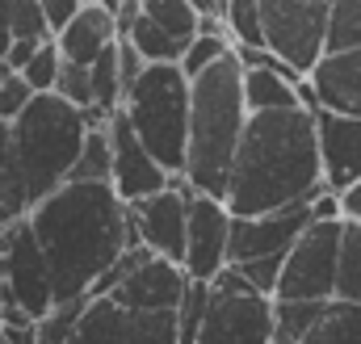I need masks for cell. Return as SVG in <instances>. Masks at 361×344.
I'll return each mask as SVG.
<instances>
[{
	"label": "cell",
	"mask_w": 361,
	"mask_h": 344,
	"mask_svg": "<svg viewBox=\"0 0 361 344\" xmlns=\"http://www.w3.org/2000/svg\"><path fill=\"white\" fill-rule=\"evenodd\" d=\"M89 130V113L72 109L55 92L30 97V105L8 126V152H13V172H17L25 210H34L38 202H47L55 189L68 185Z\"/></svg>",
	"instance_id": "4"
},
{
	"label": "cell",
	"mask_w": 361,
	"mask_h": 344,
	"mask_svg": "<svg viewBox=\"0 0 361 344\" xmlns=\"http://www.w3.org/2000/svg\"><path fill=\"white\" fill-rule=\"evenodd\" d=\"M336 298L361 307V227L357 223H345V235H341V273H336Z\"/></svg>",
	"instance_id": "23"
},
{
	"label": "cell",
	"mask_w": 361,
	"mask_h": 344,
	"mask_svg": "<svg viewBox=\"0 0 361 344\" xmlns=\"http://www.w3.org/2000/svg\"><path fill=\"white\" fill-rule=\"evenodd\" d=\"M227 240H231V210L219 197H189V223H185V260L180 273L189 281H214L227 269Z\"/></svg>",
	"instance_id": "16"
},
{
	"label": "cell",
	"mask_w": 361,
	"mask_h": 344,
	"mask_svg": "<svg viewBox=\"0 0 361 344\" xmlns=\"http://www.w3.org/2000/svg\"><path fill=\"white\" fill-rule=\"evenodd\" d=\"M361 51V0H341L328 8V55Z\"/></svg>",
	"instance_id": "25"
},
{
	"label": "cell",
	"mask_w": 361,
	"mask_h": 344,
	"mask_svg": "<svg viewBox=\"0 0 361 344\" xmlns=\"http://www.w3.org/2000/svg\"><path fill=\"white\" fill-rule=\"evenodd\" d=\"M55 97L68 101L72 109L89 113L92 118V85H89V68H76V63H63L59 68V80H55Z\"/></svg>",
	"instance_id": "30"
},
{
	"label": "cell",
	"mask_w": 361,
	"mask_h": 344,
	"mask_svg": "<svg viewBox=\"0 0 361 344\" xmlns=\"http://www.w3.org/2000/svg\"><path fill=\"white\" fill-rule=\"evenodd\" d=\"M143 17H147L156 30H164L180 51H185V47L197 38V30H202L193 0H147V4H143Z\"/></svg>",
	"instance_id": "21"
},
{
	"label": "cell",
	"mask_w": 361,
	"mask_h": 344,
	"mask_svg": "<svg viewBox=\"0 0 361 344\" xmlns=\"http://www.w3.org/2000/svg\"><path fill=\"white\" fill-rule=\"evenodd\" d=\"M324 193L319 147H315V113H248L240 152L231 160L223 206L231 219H257L298 202H315Z\"/></svg>",
	"instance_id": "2"
},
{
	"label": "cell",
	"mask_w": 361,
	"mask_h": 344,
	"mask_svg": "<svg viewBox=\"0 0 361 344\" xmlns=\"http://www.w3.org/2000/svg\"><path fill=\"white\" fill-rule=\"evenodd\" d=\"M341 235H345L341 206L332 193H319L311 227L294 240V248L281 260L273 302H332L341 273Z\"/></svg>",
	"instance_id": "6"
},
{
	"label": "cell",
	"mask_w": 361,
	"mask_h": 344,
	"mask_svg": "<svg viewBox=\"0 0 361 344\" xmlns=\"http://www.w3.org/2000/svg\"><path fill=\"white\" fill-rule=\"evenodd\" d=\"M0 273H4L8 307L21 311L30 324H38V319L55 307L47 260H42V252H38V244H34L25 219L0 231Z\"/></svg>",
	"instance_id": "11"
},
{
	"label": "cell",
	"mask_w": 361,
	"mask_h": 344,
	"mask_svg": "<svg viewBox=\"0 0 361 344\" xmlns=\"http://www.w3.org/2000/svg\"><path fill=\"white\" fill-rule=\"evenodd\" d=\"M244 126H248L244 63L231 51L210 72L189 80V143H185V172H180L189 193L223 202Z\"/></svg>",
	"instance_id": "3"
},
{
	"label": "cell",
	"mask_w": 361,
	"mask_h": 344,
	"mask_svg": "<svg viewBox=\"0 0 361 344\" xmlns=\"http://www.w3.org/2000/svg\"><path fill=\"white\" fill-rule=\"evenodd\" d=\"M307 92H311L315 109L361 122V51L324 55L315 63V72L307 76Z\"/></svg>",
	"instance_id": "18"
},
{
	"label": "cell",
	"mask_w": 361,
	"mask_h": 344,
	"mask_svg": "<svg viewBox=\"0 0 361 344\" xmlns=\"http://www.w3.org/2000/svg\"><path fill=\"white\" fill-rule=\"evenodd\" d=\"M0 307H8V294H4V273H0Z\"/></svg>",
	"instance_id": "34"
},
{
	"label": "cell",
	"mask_w": 361,
	"mask_h": 344,
	"mask_svg": "<svg viewBox=\"0 0 361 344\" xmlns=\"http://www.w3.org/2000/svg\"><path fill=\"white\" fill-rule=\"evenodd\" d=\"M0 344H8V336H4V332H0Z\"/></svg>",
	"instance_id": "36"
},
{
	"label": "cell",
	"mask_w": 361,
	"mask_h": 344,
	"mask_svg": "<svg viewBox=\"0 0 361 344\" xmlns=\"http://www.w3.org/2000/svg\"><path fill=\"white\" fill-rule=\"evenodd\" d=\"M59 68H63V59H59V47H55V38H51V42H42V47L30 55V63H25L17 76L25 80V88H30L34 97H42V92H55Z\"/></svg>",
	"instance_id": "28"
},
{
	"label": "cell",
	"mask_w": 361,
	"mask_h": 344,
	"mask_svg": "<svg viewBox=\"0 0 361 344\" xmlns=\"http://www.w3.org/2000/svg\"><path fill=\"white\" fill-rule=\"evenodd\" d=\"M89 298L85 302H63V307H51L38 324H34V344H72V332L85 315Z\"/></svg>",
	"instance_id": "27"
},
{
	"label": "cell",
	"mask_w": 361,
	"mask_h": 344,
	"mask_svg": "<svg viewBox=\"0 0 361 344\" xmlns=\"http://www.w3.org/2000/svg\"><path fill=\"white\" fill-rule=\"evenodd\" d=\"M336 206H341V219H345V223H357L361 227V185H353L349 193H341Z\"/></svg>",
	"instance_id": "33"
},
{
	"label": "cell",
	"mask_w": 361,
	"mask_h": 344,
	"mask_svg": "<svg viewBox=\"0 0 361 344\" xmlns=\"http://www.w3.org/2000/svg\"><path fill=\"white\" fill-rule=\"evenodd\" d=\"M189 189H185V180H173L164 193H156V197H143V202H135V206H126V214H130V227H135V235H139V248H147L152 257L169 260V264H177L185 260V223H189Z\"/></svg>",
	"instance_id": "15"
},
{
	"label": "cell",
	"mask_w": 361,
	"mask_h": 344,
	"mask_svg": "<svg viewBox=\"0 0 361 344\" xmlns=\"http://www.w3.org/2000/svg\"><path fill=\"white\" fill-rule=\"evenodd\" d=\"M231 55V38H227V25H202L197 30V38L185 47V55H180V72H185V80H197L202 72H210L219 59H227Z\"/></svg>",
	"instance_id": "22"
},
{
	"label": "cell",
	"mask_w": 361,
	"mask_h": 344,
	"mask_svg": "<svg viewBox=\"0 0 361 344\" xmlns=\"http://www.w3.org/2000/svg\"><path fill=\"white\" fill-rule=\"evenodd\" d=\"M38 4H42V17H47L51 38H59V34L72 25V17L80 13V0H38Z\"/></svg>",
	"instance_id": "32"
},
{
	"label": "cell",
	"mask_w": 361,
	"mask_h": 344,
	"mask_svg": "<svg viewBox=\"0 0 361 344\" xmlns=\"http://www.w3.org/2000/svg\"><path fill=\"white\" fill-rule=\"evenodd\" d=\"M311 219H315V202H298L273 214H257V219H231L227 269H235L252 290L273 298L281 260L294 248V240L311 227Z\"/></svg>",
	"instance_id": "7"
},
{
	"label": "cell",
	"mask_w": 361,
	"mask_h": 344,
	"mask_svg": "<svg viewBox=\"0 0 361 344\" xmlns=\"http://www.w3.org/2000/svg\"><path fill=\"white\" fill-rule=\"evenodd\" d=\"M265 55L298 85L328 55V0H257Z\"/></svg>",
	"instance_id": "8"
},
{
	"label": "cell",
	"mask_w": 361,
	"mask_h": 344,
	"mask_svg": "<svg viewBox=\"0 0 361 344\" xmlns=\"http://www.w3.org/2000/svg\"><path fill=\"white\" fill-rule=\"evenodd\" d=\"M105 135H109V189L118 193L122 206L156 197V193H164L173 185V176L143 152V143L135 139V130H130L122 109L105 122Z\"/></svg>",
	"instance_id": "14"
},
{
	"label": "cell",
	"mask_w": 361,
	"mask_h": 344,
	"mask_svg": "<svg viewBox=\"0 0 361 344\" xmlns=\"http://www.w3.org/2000/svg\"><path fill=\"white\" fill-rule=\"evenodd\" d=\"M206 298H210V285L206 281H185V298H180V307H177L180 344L197 340V328H202V315H206Z\"/></svg>",
	"instance_id": "29"
},
{
	"label": "cell",
	"mask_w": 361,
	"mask_h": 344,
	"mask_svg": "<svg viewBox=\"0 0 361 344\" xmlns=\"http://www.w3.org/2000/svg\"><path fill=\"white\" fill-rule=\"evenodd\" d=\"M30 97H34V92L25 88L21 76H13L8 68H0V122H4V126L17 122V113L30 105Z\"/></svg>",
	"instance_id": "31"
},
{
	"label": "cell",
	"mask_w": 361,
	"mask_h": 344,
	"mask_svg": "<svg viewBox=\"0 0 361 344\" xmlns=\"http://www.w3.org/2000/svg\"><path fill=\"white\" fill-rule=\"evenodd\" d=\"M315 147H319V172L324 193L341 197L361 185V122L315 109Z\"/></svg>",
	"instance_id": "17"
},
{
	"label": "cell",
	"mask_w": 361,
	"mask_h": 344,
	"mask_svg": "<svg viewBox=\"0 0 361 344\" xmlns=\"http://www.w3.org/2000/svg\"><path fill=\"white\" fill-rule=\"evenodd\" d=\"M0 332H4V307H0Z\"/></svg>",
	"instance_id": "35"
},
{
	"label": "cell",
	"mask_w": 361,
	"mask_h": 344,
	"mask_svg": "<svg viewBox=\"0 0 361 344\" xmlns=\"http://www.w3.org/2000/svg\"><path fill=\"white\" fill-rule=\"evenodd\" d=\"M72 344H180L177 315L126 311L109 298H89Z\"/></svg>",
	"instance_id": "13"
},
{
	"label": "cell",
	"mask_w": 361,
	"mask_h": 344,
	"mask_svg": "<svg viewBox=\"0 0 361 344\" xmlns=\"http://www.w3.org/2000/svg\"><path fill=\"white\" fill-rule=\"evenodd\" d=\"M273 344H361V307L273 302Z\"/></svg>",
	"instance_id": "12"
},
{
	"label": "cell",
	"mask_w": 361,
	"mask_h": 344,
	"mask_svg": "<svg viewBox=\"0 0 361 344\" xmlns=\"http://www.w3.org/2000/svg\"><path fill=\"white\" fill-rule=\"evenodd\" d=\"M114 42H118V25H114V13H109L105 0L80 4V13L72 17V25L55 38L59 59L63 63H76V68H92Z\"/></svg>",
	"instance_id": "19"
},
{
	"label": "cell",
	"mask_w": 361,
	"mask_h": 344,
	"mask_svg": "<svg viewBox=\"0 0 361 344\" xmlns=\"http://www.w3.org/2000/svg\"><path fill=\"white\" fill-rule=\"evenodd\" d=\"M135 139L143 143V152L180 180L185 172V143H189V80L177 63H160V68H143L139 85L130 88L126 105H122Z\"/></svg>",
	"instance_id": "5"
},
{
	"label": "cell",
	"mask_w": 361,
	"mask_h": 344,
	"mask_svg": "<svg viewBox=\"0 0 361 344\" xmlns=\"http://www.w3.org/2000/svg\"><path fill=\"white\" fill-rule=\"evenodd\" d=\"M25 223H30V235L47 260L55 307L85 302L92 285L130 248H139L130 214L109 185L68 180L47 202H38L25 214Z\"/></svg>",
	"instance_id": "1"
},
{
	"label": "cell",
	"mask_w": 361,
	"mask_h": 344,
	"mask_svg": "<svg viewBox=\"0 0 361 344\" xmlns=\"http://www.w3.org/2000/svg\"><path fill=\"white\" fill-rule=\"evenodd\" d=\"M68 180H76V185H109V135H105V126L89 130L85 152H80V160H76Z\"/></svg>",
	"instance_id": "26"
},
{
	"label": "cell",
	"mask_w": 361,
	"mask_h": 344,
	"mask_svg": "<svg viewBox=\"0 0 361 344\" xmlns=\"http://www.w3.org/2000/svg\"><path fill=\"white\" fill-rule=\"evenodd\" d=\"M30 210H25V197H21V185H17V172H13V152H8V126L0 122V231L21 223Z\"/></svg>",
	"instance_id": "24"
},
{
	"label": "cell",
	"mask_w": 361,
	"mask_h": 344,
	"mask_svg": "<svg viewBox=\"0 0 361 344\" xmlns=\"http://www.w3.org/2000/svg\"><path fill=\"white\" fill-rule=\"evenodd\" d=\"M185 273L169 260L152 257L147 248H130L97 285L89 298H109L126 311H147V315H177L185 298Z\"/></svg>",
	"instance_id": "10"
},
{
	"label": "cell",
	"mask_w": 361,
	"mask_h": 344,
	"mask_svg": "<svg viewBox=\"0 0 361 344\" xmlns=\"http://www.w3.org/2000/svg\"><path fill=\"white\" fill-rule=\"evenodd\" d=\"M223 25H227L235 55H265V30H261V4L257 0H227Z\"/></svg>",
	"instance_id": "20"
},
{
	"label": "cell",
	"mask_w": 361,
	"mask_h": 344,
	"mask_svg": "<svg viewBox=\"0 0 361 344\" xmlns=\"http://www.w3.org/2000/svg\"><path fill=\"white\" fill-rule=\"evenodd\" d=\"M193 344H273V298L252 290L235 269H223L210 281Z\"/></svg>",
	"instance_id": "9"
}]
</instances>
